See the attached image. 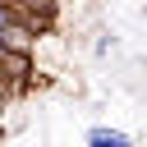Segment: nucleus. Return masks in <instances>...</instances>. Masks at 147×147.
<instances>
[{"mask_svg":"<svg viewBox=\"0 0 147 147\" xmlns=\"http://www.w3.org/2000/svg\"><path fill=\"white\" fill-rule=\"evenodd\" d=\"M87 147H133V142L119 129H87Z\"/></svg>","mask_w":147,"mask_h":147,"instance_id":"1","label":"nucleus"},{"mask_svg":"<svg viewBox=\"0 0 147 147\" xmlns=\"http://www.w3.org/2000/svg\"><path fill=\"white\" fill-rule=\"evenodd\" d=\"M0 60H5V55H0Z\"/></svg>","mask_w":147,"mask_h":147,"instance_id":"2","label":"nucleus"}]
</instances>
